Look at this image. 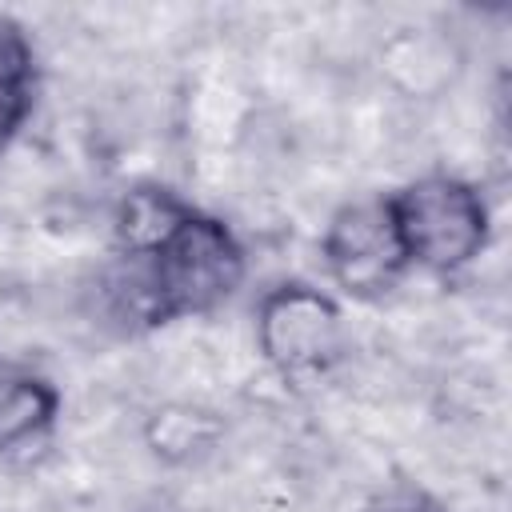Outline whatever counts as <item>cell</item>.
<instances>
[{"mask_svg": "<svg viewBox=\"0 0 512 512\" xmlns=\"http://www.w3.org/2000/svg\"><path fill=\"white\" fill-rule=\"evenodd\" d=\"M320 264L340 288V296L356 304H376L404 284L412 268L392 228L384 196L348 200L328 216L320 232Z\"/></svg>", "mask_w": 512, "mask_h": 512, "instance_id": "4", "label": "cell"}, {"mask_svg": "<svg viewBox=\"0 0 512 512\" xmlns=\"http://www.w3.org/2000/svg\"><path fill=\"white\" fill-rule=\"evenodd\" d=\"M252 320L256 352L284 384L324 380L348 348L340 300L308 280H280L264 288Z\"/></svg>", "mask_w": 512, "mask_h": 512, "instance_id": "3", "label": "cell"}, {"mask_svg": "<svg viewBox=\"0 0 512 512\" xmlns=\"http://www.w3.org/2000/svg\"><path fill=\"white\" fill-rule=\"evenodd\" d=\"M4 376H8V364H4V360H0V380H4Z\"/></svg>", "mask_w": 512, "mask_h": 512, "instance_id": "11", "label": "cell"}, {"mask_svg": "<svg viewBox=\"0 0 512 512\" xmlns=\"http://www.w3.org/2000/svg\"><path fill=\"white\" fill-rule=\"evenodd\" d=\"M412 272L456 276L480 260L492 240L484 192L456 172H428L384 196Z\"/></svg>", "mask_w": 512, "mask_h": 512, "instance_id": "2", "label": "cell"}, {"mask_svg": "<svg viewBox=\"0 0 512 512\" xmlns=\"http://www.w3.org/2000/svg\"><path fill=\"white\" fill-rule=\"evenodd\" d=\"M60 388L28 368H8L0 380V452H20L52 436L60 420Z\"/></svg>", "mask_w": 512, "mask_h": 512, "instance_id": "6", "label": "cell"}, {"mask_svg": "<svg viewBox=\"0 0 512 512\" xmlns=\"http://www.w3.org/2000/svg\"><path fill=\"white\" fill-rule=\"evenodd\" d=\"M36 104V84H0V156L16 144Z\"/></svg>", "mask_w": 512, "mask_h": 512, "instance_id": "10", "label": "cell"}, {"mask_svg": "<svg viewBox=\"0 0 512 512\" xmlns=\"http://www.w3.org/2000/svg\"><path fill=\"white\" fill-rule=\"evenodd\" d=\"M132 268V308L144 328H164L188 316H208L236 296L248 272V256L232 224L192 204L172 236Z\"/></svg>", "mask_w": 512, "mask_h": 512, "instance_id": "1", "label": "cell"}, {"mask_svg": "<svg viewBox=\"0 0 512 512\" xmlns=\"http://www.w3.org/2000/svg\"><path fill=\"white\" fill-rule=\"evenodd\" d=\"M0 84H36V48L28 28L0 8Z\"/></svg>", "mask_w": 512, "mask_h": 512, "instance_id": "8", "label": "cell"}, {"mask_svg": "<svg viewBox=\"0 0 512 512\" xmlns=\"http://www.w3.org/2000/svg\"><path fill=\"white\" fill-rule=\"evenodd\" d=\"M192 212V200H184L176 188L168 184H136L120 196L116 204V216H112V240H116V252L128 260V264H140L148 260L168 236L172 228Z\"/></svg>", "mask_w": 512, "mask_h": 512, "instance_id": "5", "label": "cell"}, {"mask_svg": "<svg viewBox=\"0 0 512 512\" xmlns=\"http://www.w3.org/2000/svg\"><path fill=\"white\" fill-rule=\"evenodd\" d=\"M360 512H452V508L416 480H392V484L376 488Z\"/></svg>", "mask_w": 512, "mask_h": 512, "instance_id": "9", "label": "cell"}, {"mask_svg": "<svg viewBox=\"0 0 512 512\" xmlns=\"http://www.w3.org/2000/svg\"><path fill=\"white\" fill-rule=\"evenodd\" d=\"M224 440V420L204 408V404H188V400H172L148 412L144 420V444L160 464L172 468H188L200 464L204 456H212Z\"/></svg>", "mask_w": 512, "mask_h": 512, "instance_id": "7", "label": "cell"}]
</instances>
